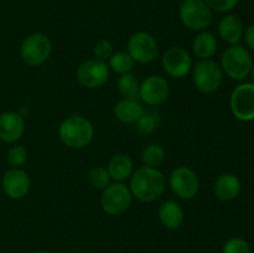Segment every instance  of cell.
<instances>
[{
    "label": "cell",
    "instance_id": "obj_22",
    "mask_svg": "<svg viewBox=\"0 0 254 253\" xmlns=\"http://www.w3.org/2000/svg\"><path fill=\"white\" fill-rule=\"evenodd\" d=\"M117 88L123 99H135L139 101V91H140V82L134 73L121 74L117 79Z\"/></svg>",
    "mask_w": 254,
    "mask_h": 253
},
{
    "label": "cell",
    "instance_id": "obj_10",
    "mask_svg": "<svg viewBox=\"0 0 254 253\" xmlns=\"http://www.w3.org/2000/svg\"><path fill=\"white\" fill-rule=\"evenodd\" d=\"M109 73L111 69L106 61L89 59L77 67L76 78L81 86L89 89H96L107 83Z\"/></svg>",
    "mask_w": 254,
    "mask_h": 253
},
{
    "label": "cell",
    "instance_id": "obj_5",
    "mask_svg": "<svg viewBox=\"0 0 254 253\" xmlns=\"http://www.w3.org/2000/svg\"><path fill=\"white\" fill-rule=\"evenodd\" d=\"M179 17L186 29L200 32L211 25L213 11L205 0H183L179 6Z\"/></svg>",
    "mask_w": 254,
    "mask_h": 253
},
{
    "label": "cell",
    "instance_id": "obj_30",
    "mask_svg": "<svg viewBox=\"0 0 254 253\" xmlns=\"http://www.w3.org/2000/svg\"><path fill=\"white\" fill-rule=\"evenodd\" d=\"M206 4L216 12H228L235 9L240 0H205Z\"/></svg>",
    "mask_w": 254,
    "mask_h": 253
},
{
    "label": "cell",
    "instance_id": "obj_11",
    "mask_svg": "<svg viewBox=\"0 0 254 253\" xmlns=\"http://www.w3.org/2000/svg\"><path fill=\"white\" fill-rule=\"evenodd\" d=\"M230 107L232 114L238 121H254V82L241 83L233 89Z\"/></svg>",
    "mask_w": 254,
    "mask_h": 253
},
{
    "label": "cell",
    "instance_id": "obj_3",
    "mask_svg": "<svg viewBox=\"0 0 254 253\" xmlns=\"http://www.w3.org/2000/svg\"><path fill=\"white\" fill-rule=\"evenodd\" d=\"M253 59L251 52L246 47L237 45H230L223 51L221 57V68L223 74L235 81H242L252 72Z\"/></svg>",
    "mask_w": 254,
    "mask_h": 253
},
{
    "label": "cell",
    "instance_id": "obj_16",
    "mask_svg": "<svg viewBox=\"0 0 254 253\" xmlns=\"http://www.w3.org/2000/svg\"><path fill=\"white\" fill-rule=\"evenodd\" d=\"M218 35L228 45H237L245 36V25L242 20L233 14H226L218 22Z\"/></svg>",
    "mask_w": 254,
    "mask_h": 253
},
{
    "label": "cell",
    "instance_id": "obj_19",
    "mask_svg": "<svg viewBox=\"0 0 254 253\" xmlns=\"http://www.w3.org/2000/svg\"><path fill=\"white\" fill-rule=\"evenodd\" d=\"M241 189V180L238 176L235 174L226 173L218 176L213 185V190H215L216 196L222 201H232L240 195Z\"/></svg>",
    "mask_w": 254,
    "mask_h": 253
},
{
    "label": "cell",
    "instance_id": "obj_33",
    "mask_svg": "<svg viewBox=\"0 0 254 253\" xmlns=\"http://www.w3.org/2000/svg\"><path fill=\"white\" fill-rule=\"evenodd\" d=\"M36 253H51V252H47V251H40V252H36Z\"/></svg>",
    "mask_w": 254,
    "mask_h": 253
},
{
    "label": "cell",
    "instance_id": "obj_2",
    "mask_svg": "<svg viewBox=\"0 0 254 253\" xmlns=\"http://www.w3.org/2000/svg\"><path fill=\"white\" fill-rule=\"evenodd\" d=\"M94 136V126L86 117L74 114L61 122L59 138L71 149H83L89 145Z\"/></svg>",
    "mask_w": 254,
    "mask_h": 253
},
{
    "label": "cell",
    "instance_id": "obj_8",
    "mask_svg": "<svg viewBox=\"0 0 254 253\" xmlns=\"http://www.w3.org/2000/svg\"><path fill=\"white\" fill-rule=\"evenodd\" d=\"M169 186L174 195L181 200H191L196 197L200 190V180L193 169L181 165L174 169L169 176Z\"/></svg>",
    "mask_w": 254,
    "mask_h": 253
},
{
    "label": "cell",
    "instance_id": "obj_7",
    "mask_svg": "<svg viewBox=\"0 0 254 253\" xmlns=\"http://www.w3.org/2000/svg\"><path fill=\"white\" fill-rule=\"evenodd\" d=\"M133 195L123 183H111L101 195V207L108 216H121L130 208Z\"/></svg>",
    "mask_w": 254,
    "mask_h": 253
},
{
    "label": "cell",
    "instance_id": "obj_14",
    "mask_svg": "<svg viewBox=\"0 0 254 253\" xmlns=\"http://www.w3.org/2000/svg\"><path fill=\"white\" fill-rule=\"evenodd\" d=\"M1 188L5 195L11 200H21L26 197L31 189V180L25 170L12 169L5 171L1 179Z\"/></svg>",
    "mask_w": 254,
    "mask_h": 253
},
{
    "label": "cell",
    "instance_id": "obj_25",
    "mask_svg": "<svg viewBox=\"0 0 254 253\" xmlns=\"http://www.w3.org/2000/svg\"><path fill=\"white\" fill-rule=\"evenodd\" d=\"M87 179H88V183L92 188L102 191L112 183L108 170L104 166H94V168H92L89 170Z\"/></svg>",
    "mask_w": 254,
    "mask_h": 253
},
{
    "label": "cell",
    "instance_id": "obj_18",
    "mask_svg": "<svg viewBox=\"0 0 254 253\" xmlns=\"http://www.w3.org/2000/svg\"><path fill=\"white\" fill-rule=\"evenodd\" d=\"M114 117L123 124H135L145 113L143 104L135 99H122L114 106Z\"/></svg>",
    "mask_w": 254,
    "mask_h": 253
},
{
    "label": "cell",
    "instance_id": "obj_20",
    "mask_svg": "<svg viewBox=\"0 0 254 253\" xmlns=\"http://www.w3.org/2000/svg\"><path fill=\"white\" fill-rule=\"evenodd\" d=\"M107 170H108L112 180L117 181V183H123V181L130 179L131 174H133V160L127 154H116L109 159L108 164H107Z\"/></svg>",
    "mask_w": 254,
    "mask_h": 253
},
{
    "label": "cell",
    "instance_id": "obj_12",
    "mask_svg": "<svg viewBox=\"0 0 254 253\" xmlns=\"http://www.w3.org/2000/svg\"><path fill=\"white\" fill-rule=\"evenodd\" d=\"M161 66L169 77L181 79L192 69V59L184 47L171 46L161 56Z\"/></svg>",
    "mask_w": 254,
    "mask_h": 253
},
{
    "label": "cell",
    "instance_id": "obj_32",
    "mask_svg": "<svg viewBox=\"0 0 254 253\" xmlns=\"http://www.w3.org/2000/svg\"><path fill=\"white\" fill-rule=\"evenodd\" d=\"M251 73H252V77H253V81H254V63H253V67H252V72H251Z\"/></svg>",
    "mask_w": 254,
    "mask_h": 253
},
{
    "label": "cell",
    "instance_id": "obj_27",
    "mask_svg": "<svg viewBox=\"0 0 254 253\" xmlns=\"http://www.w3.org/2000/svg\"><path fill=\"white\" fill-rule=\"evenodd\" d=\"M222 253H251V246L245 238L233 237L223 245Z\"/></svg>",
    "mask_w": 254,
    "mask_h": 253
},
{
    "label": "cell",
    "instance_id": "obj_26",
    "mask_svg": "<svg viewBox=\"0 0 254 253\" xmlns=\"http://www.w3.org/2000/svg\"><path fill=\"white\" fill-rule=\"evenodd\" d=\"M29 158L27 149L22 145H14L7 150L6 154V163L9 164L10 168L20 169L25 165Z\"/></svg>",
    "mask_w": 254,
    "mask_h": 253
},
{
    "label": "cell",
    "instance_id": "obj_23",
    "mask_svg": "<svg viewBox=\"0 0 254 253\" xmlns=\"http://www.w3.org/2000/svg\"><path fill=\"white\" fill-rule=\"evenodd\" d=\"M107 63H108L109 69L118 73L119 76L124 73H129L135 67V61L131 59V56L127 51L114 52Z\"/></svg>",
    "mask_w": 254,
    "mask_h": 253
},
{
    "label": "cell",
    "instance_id": "obj_13",
    "mask_svg": "<svg viewBox=\"0 0 254 253\" xmlns=\"http://www.w3.org/2000/svg\"><path fill=\"white\" fill-rule=\"evenodd\" d=\"M170 87L166 78L159 74H150L140 82L139 99L144 104L150 107H158L168 99Z\"/></svg>",
    "mask_w": 254,
    "mask_h": 253
},
{
    "label": "cell",
    "instance_id": "obj_28",
    "mask_svg": "<svg viewBox=\"0 0 254 253\" xmlns=\"http://www.w3.org/2000/svg\"><path fill=\"white\" fill-rule=\"evenodd\" d=\"M114 54L113 45L109 40L102 39L99 41H97V44L93 47V55L94 59L101 60V61H108L112 57V55Z\"/></svg>",
    "mask_w": 254,
    "mask_h": 253
},
{
    "label": "cell",
    "instance_id": "obj_29",
    "mask_svg": "<svg viewBox=\"0 0 254 253\" xmlns=\"http://www.w3.org/2000/svg\"><path fill=\"white\" fill-rule=\"evenodd\" d=\"M136 129L140 134L143 135H148V134H151L154 130H155L156 126H158V121H156L155 114L151 113H144V116L136 122Z\"/></svg>",
    "mask_w": 254,
    "mask_h": 253
},
{
    "label": "cell",
    "instance_id": "obj_17",
    "mask_svg": "<svg viewBox=\"0 0 254 253\" xmlns=\"http://www.w3.org/2000/svg\"><path fill=\"white\" fill-rule=\"evenodd\" d=\"M159 221L161 225L168 230H178L183 226L185 220V211L184 207L174 200L164 201L158 211Z\"/></svg>",
    "mask_w": 254,
    "mask_h": 253
},
{
    "label": "cell",
    "instance_id": "obj_9",
    "mask_svg": "<svg viewBox=\"0 0 254 253\" xmlns=\"http://www.w3.org/2000/svg\"><path fill=\"white\" fill-rule=\"evenodd\" d=\"M127 52L135 63H150L159 57L158 41L149 32L136 31L127 41Z\"/></svg>",
    "mask_w": 254,
    "mask_h": 253
},
{
    "label": "cell",
    "instance_id": "obj_4",
    "mask_svg": "<svg viewBox=\"0 0 254 253\" xmlns=\"http://www.w3.org/2000/svg\"><path fill=\"white\" fill-rule=\"evenodd\" d=\"M52 54V42L47 35L34 32L22 40L20 57L30 67H39L46 63Z\"/></svg>",
    "mask_w": 254,
    "mask_h": 253
},
{
    "label": "cell",
    "instance_id": "obj_1",
    "mask_svg": "<svg viewBox=\"0 0 254 253\" xmlns=\"http://www.w3.org/2000/svg\"><path fill=\"white\" fill-rule=\"evenodd\" d=\"M129 189L140 202H153L165 192L166 178L158 168L143 165L131 174Z\"/></svg>",
    "mask_w": 254,
    "mask_h": 253
},
{
    "label": "cell",
    "instance_id": "obj_15",
    "mask_svg": "<svg viewBox=\"0 0 254 253\" xmlns=\"http://www.w3.org/2000/svg\"><path fill=\"white\" fill-rule=\"evenodd\" d=\"M25 133V119L19 112L7 111L0 114V141L14 144Z\"/></svg>",
    "mask_w": 254,
    "mask_h": 253
},
{
    "label": "cell",
    "instance_id": "obj_31",
    "mask_svg": "<svg viewBox=\"0 0 254 253\" xmlns=\"http://www.w3.org/2000/svg\"><path fill=\"white\" fill-rule=\"evenodd\" d=\"M245 39L248 49L254 52V24L247 27V30L245 31Z\"/></svg>",
    "mask_w": 254,
    "mask_h": 253
},
{
    "label": "cell",
    "instance_id": "obj_24",
    "mask_svg": "<svg viewBox=\"0 0 254 253\" xmlns=\"http://www.w3.org/2000/svg\"><path fill=\"white\" fill-rule=\"evenodd\" d=\"M165 149L158 143H151L146 145L141 151V161L144 166L159 168L165 161Z\"/></svg>",
    "mask_w": 254,
    "mask_h": 253
},
{
    "label": "cell",
    "instance_id": "obj_21",
    "mask_svg": "<svg viewBox=\"0 0 254 253\" xmlns=\"http://www.w3.org/2000/svg\"><path fill=\"white\" fill-rule=\"evenodd\" d=\"M218 42L212 32L203 30L200 31L192 40V52L198 60H210L217 51Z\"/></svg>",
    "mask_w": 254,
    "mask_h": 253
},
{
    "label": "cell",
    "instance_id": "obj_6",
    "mask_svg": "<svg viewBox=\"0 0 254 253\" xmlns=\"http://www.w3.org/2000/svg\"><path fill=\"white\" fill-rule=\"evenodd\" d=\"M192 82L196 89L203 94H212L223 82V71L218 62L210 60H200L192 66Z\"/></svg>",
    "mask_w": 254,
    "mask_h": 253
}]
</instances>
